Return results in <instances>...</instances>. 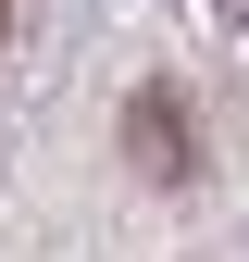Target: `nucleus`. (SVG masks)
Masks as SVG:
<instances>
[{
	"label": "nucleus",
	"mask_w": 249,
	"mask_h": 262,
	"mask_svg": "<svg viewBox=\"0 0 249 262\" xmlns=\"http://www.w3.org/2000/svg\"><path fill=\"white\" fill-rule=\"evenodd\" d=\"M237 13H249V0H237Z\"/></svg>",
	"instance_id": "f257e3e1"
},
{
	"label": "nucleus",
	"mask_w": 249,
	"mask_h": 262,
	"mask_svg": "<svg viewBox=\"0 0 249 262\" xmlns=\"http://www.w3.org/2000/svg\"><path fill=\"white\" fill-rule=\"evenodd\" d=\"M0 25H13V13H0Z\"/></svg>",
	"instance_id": "f03ea898"
}]
</instances>
